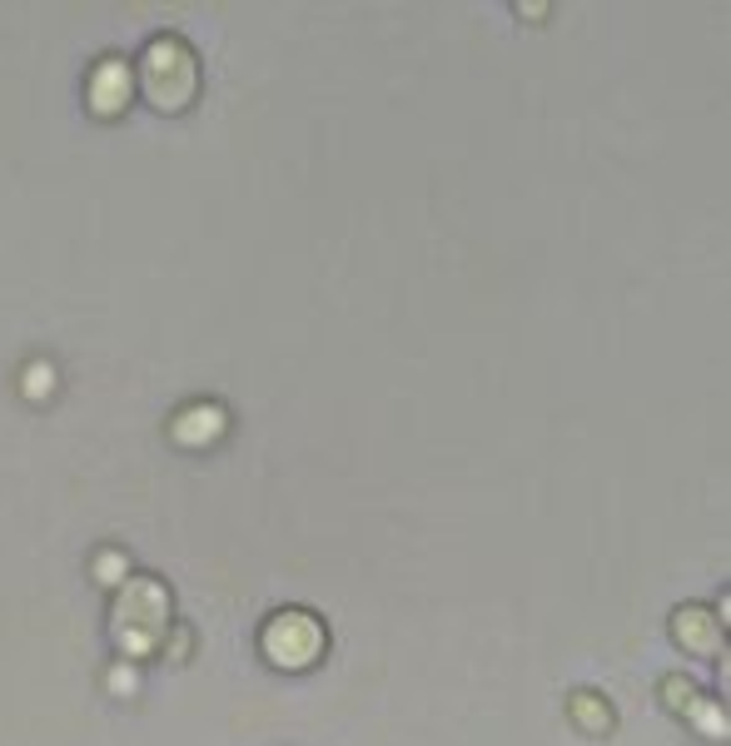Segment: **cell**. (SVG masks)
Returning a JSON list of instances; mask_svg holds the SVG:
<instances>
[{
  "label": "cell",
  "mask_w": 731,
  "mask_h": 746,
  "mask_svg": "<svg viewBox=\"0 0 731 746\" xmlns=\"http://www.w3.org/2000/svg\"><path fill=\"white\" fill-rule=\"evenodd\" d=\"M687 716H697L701 732H707V736H727V716L717 712V702H691Z\"/></svg>",
  "instance_id": "8"
},
{
  "label": "cell",
  "mask_w": 731,
  "mask_h": 746,
  "mask_svg": "<svg viewBox=\"0 0 731 746\" xmlns=\"http://www.w3.org/2000/svg\"><path fill=\"white\" fill-rule=\"evenodd\" d=\"M259 647H264V657H269L274 667L299 672V667H309L314 657L324 652V622L314 617V612L288 607V612H279V617H269V627H264V637H259Z\"/></svg>",
  "instance_id": "3"
},
{
  "label": "cell",
  "mask_w": 731,
  "mask_h": 746,
  "mask_svg": "<svg viewBox=\"0 0 731 746\" xmlns=\"http://www.w3.org/2000/svg\"><path fill=\"white\" fill-rule=\"evenodd\" d=\"M672 633H677V643L687 647V652H697V657H717L721 652V627H717V617H711L707 607H681L677 617H672Z\"/></svg>",
  "instance_id": "5"
},
{
  "label": "cell",
  "mask_w": 731,
  "mask_h": 746,
  "mask_svg": "<svg viewBox=\"0 0 731 746\" xmlns=\"http://www.w3.org/2000/svg\"><path fill=\"white\" fill-rule=\"evenodd\" d=\"M662 692H667L672 712H691V702H697V692H691V682H681V677H672V682L662 687Z\"/></svg>",
  "instance_id": "9"
},
{
  "label": "cell",
  "mask_w": 731,
  "mask_h": 746,
  "mask_svg": "<svg viewBox=\"0 0 731 746\" xmlns=\"http://www.w3.org/2000/svg\"><path fill=\"white\" fill-rule=\"evenodd\" d=\"M114 643L130 657L155 652L170 633V592L155 578H124L114 592Z\"/></svg>",
  "instance_id": "2"
},
{
  "label": "cell",
  "mask_w": 731,
  "mask_h": 746,
  "mask_svg": "<svg viewBox=\"0 0 731 746\" xmlns=\"http://www.w3.org/2000/svg\"><path fill=\"white\" fill-rule=\"evenodd\" d=\"M572 716L582 726H588V732H602V726L612 722V712H608V696H592V692H577L572 696Z\"/></svg>",
  "instance_id": "7"
},
{
  "label": "cell",
  "mask_w": 731,
  "mask_h": 746,
  "mask_svg": "<svg viewBox=\"0 0 731 746\" xmlns=\"http://www.w3.org/2000/svg\"><path fill=\"white\" fill-rule=\"evenodd\" d=\"M130 95H134V65L120 61V55H105L90 70V85H85L90 110L100 114V120H110V114H120L124 105H130Z\"/></svg>",
  "instance_id": "4"
},
{
  "label": "cell",
  "mask_w": 731,
  "mask_h": 746,
  "mask_svg": "<svg viewBox=\"0 0 731 746\" xmlns=\"http://www.w3.org/2000/svg\"><path fill=\"white\" fill-rule=\"evenodd\" d=\"M51 384H55V373L45 369V363H35V369L25 373V394H31V398H45V394H51Z\"/></svg>",
  "instance_id": "10"
},
{
  "label": "cell",
  "mask_w": 731,
  "mask_h": 746,
  "mask_svg": "<svg viewBox=\"0 0 731 746\" xmlns=\"http://www.w3.org/2000/svg\"><path fill=\"white\" fill-rule=\"evenodd\" d=\"M134 75H140L144 100L155 105V110H165V114L189 110L195 95H199V61H195V51H189L179 35H160V41L144 45Z\"/></svg>",
  "instance_id": "1"
},
{
  "label": "cell",
  "mask_w": 731,
  "mask_h": 746,
  "mask_svg": "<svg viewBox=\"0 0 731 746\" xmlns=\"http://www.w3.org/2000/svg\"><path fill=\"white\" fill-rule=\"evenodd\" d=\"M219 434H225V414H219L215 404H195V408H185V414L175 418V438L179 443H189V448L215 443Z\"/></svg>",
  "instance_id": "6"
}]
</instances>
